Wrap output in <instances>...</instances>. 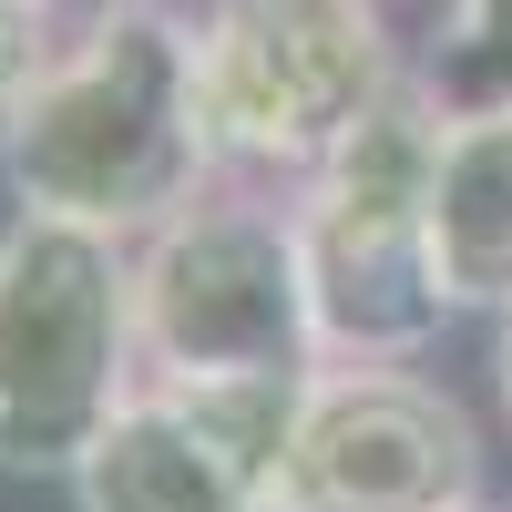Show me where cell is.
<instances>
[{"label":"cell","instance_id":"8992f818","mask_svg":"<svg viewBox=\"0 0 512 512\" xmlns=\"http://www.w3.org/2000/svg\"><path fill=\"white\" fill-rule=\"evenodd\" d=\"M482 431L420 369H318L277 461V512H472Z\"/></svg>","mask_w":512,"mask_h":512},{"label":"cell","instance_id":"ba28073f","mask_svg":"<svg viewBox=\"0 0 512 512\" xmlns=\"http://www.w3.org/2000/svg\"><path fill=\"white\" fill-rule=\"evenodd\" d=\"M72 512H277V502L256 492L164 390H134L113 410V431L82 451Z\"/></svg>","mask_w":512,"mask_h":512},{"label":"cell","instance_id":"277c9868","mask_svg":"<svg viewBox=\"0 0 512 512\" xmlns=\"http://www.w3.org/2000/svg\"><path fill=\"white\" fill-rule=\"evenodd\" d=\"M400 82L410 72L379 0H205L195 21L216 175H318Z\"/></svg>","mask_w":512,"mask_h":512},{"label":"cell","instance_id":"7a4b0ae2","mask_svg":"<svg viewBox=\"0 0 512 512\" xmlns=\"http://www.w3.org/2000/svg\"><path fill=\"white\" fill-rule=\"evenodd\" d=\"M431 154H441V93L400 82L318 175H297L287 236L318 369H410L441 338L451 297L431 256Z\"/></svg>","mask_w":512,"mask_h":512},{"label":"cell","instance_id":"30bf717a","mask_svg":"<svg viewBox=\"0 0 512 512\" xmlns=\"http://www.w3.org/2000/svg\"><path fill=\"white\" fill-rule=\"evenodd\" d=\"M62 31H52V0H0V123L31 103V82L52 72Z\"/></svg>","mask_w":512,"mask_h":512},{"label":"cell","instance_id":"9c48e42d","mask_svg":"<svg viewBox=\"0 0 512 512\" xmlns=\"http://www.w3.org/2000/svg\"><path fill=\"white\" fill-rule=\"evenodd\" d=\"M451 103H512V0H451L441 11V72Z\"/></svg>","mask_w":512,"mask_h":512},{"label":"cell","instance_id":"8fae6325","mask_svg":"<svg viewBox=\"0 0 512 512\" xmlns=\"http://www.w3.org/2000/svg\"><path fill=\"white\" fill-rule=\"evenodd\" d=\"M492 400H502V420H512V318H502V338H492Z\"/></svg>","mask_w":512,"mask_h":512},{"label":"cell","instance_id":"5b68a950","mask_svg":"<svg viewBox=\"0 0 512 512\" xmlns=\"http://www.w3.org/2000/svg\"><path fill=\"white\" fill-rule=\"evenodd\" d=\"M134 338H144V379H164V390L175 379L318 369L287 205L216 175L154 236H134Z\"/></svg>","mask_w":512,"mask_h":512},{"label":"cell","instance_id":"3957f363","mask_svg":"<svg viewBox=\"0 0 512 512\" xmlns=\"http://www.w3.org/2000/svg\"><path fill=\"white\" fill-rule=\"evenodd\" d=\"M134 390V236L11 216L0 226V472L72 482Z\"/></svg>","mask_w":512,"mask_h":512},{"label":"cell","instance_id":"6da1fadb","mask_svg":"<svg viewBox=\"0 0 512 512\" xmlns=\"http://www.w3.org/2000/svg\"><path fill=\"white\" fill-rule=\"evenodd\" d=\"M0 175L21 216H72L103 236H154L175 205H195L216 185L195 21L164 0H103L31 82V103L0 123Z\"/></svg>","mask_w":512,"mask_h":512},{"label":"cell","instance_id":"52a82bcc","mask_svg":"<svg viewBox=\"0 0 512 512\" xmlns=\"http://www.w3.org/2000/svg\"><path fill=\"white\" fill-rule=\"evenodd\" d=\"M431 256L451 308L512 318V103H441Z\"/></svg>","mask_w":512,"mask_h":512},{"label":"cell","instance_id":"7c38bea8","mask_svg":"<svg viewBox=\"0 0 512 512\" xmlns=\"http://www.w3.org/2000/svg\"><path fill=\"white\" fill-rule=\"evenodd\" d=\"M472 512H492V502H472Z\"/></svg>","mask_w":512,"mask_h":512}]
</instances>
